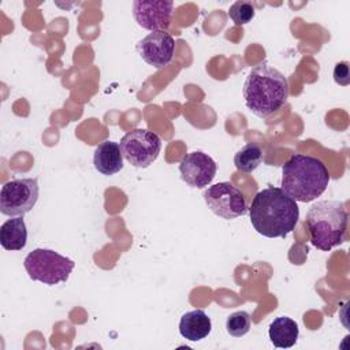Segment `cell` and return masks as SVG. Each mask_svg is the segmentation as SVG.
I'll return each mask as SVG.
<instances>
[{
	"instance_id": "7a4b0ae2",
	"label": "cell",
	"mask_w": 350,
	"mask_h": 350,
	"mask_svg": "<svg viewBox=\"0 0 350 350\" xmlns=\"http://www.w3.org/2000/svg\"><path fill=\"white\" fill-rule=\"evenodd\" d=\"M243 98L252 113L267 118L286 104L288 98L287 79L279 70L262 62L246 77Z\"/></svg>"
},
{
	"instance_id": "3957f363",
	"label": "cell",
	"mask_w": 350,
	"mask_h": 350,
	"mask_svg": "<svg viewBox=\"0 0 350 350\" xmlns=\"http://www.w3.org/2000/svg\"><path fill=\"white\" fill-rule=\"evenodd\" d=\"M329 182L325 164L313 156L295 153L282 167V190L293 200L310 202L320 197Z\"/></svg>"
},
{
	"instance_id": "d6986e66",
	"label": "cell",
	"mask_w": 350,
	"mask_h": 350,
	"mask_svg": "<svg viewBox=\"0 0 350 350\" xmlns=\"http://www.w3.org/2000/svg\"><path fill=\"white\" fill-rule=\"evenodd\" d=\"M334 81L340 86H347L350 83V71L347 62H339L334 67Z\"/></svg>"
},
{
	"instance_id": "277c9868",
	"label": "cell",
	"mask_w": 350,
	"mask_h": 350,
	"mask_svg": "<svg viewBox=\"0 0 350 350\" xmlns=\"http://www.w3.org/2000/svg\"><path fill=\"white\" fill-rule=\"evenodd\" d=\"M305 227L314 247L328 252L345 242L347 212L345 204L335 200H324L313 204L305 219Z\"/></svg>"
},
{
	"instance_id": "8992f818",
	"label": "cell",
	"mask_w": 350,
	"mask_h": 350,
	"mask_svg": "<svg viewBox=\"0 0 350 350\" xmlns=\"http://www.w3.org/2000/svg\"><path fill=\"white\" fill-rule=\"evenodd\" d=\"M40 194L36 178H22L5 182L0 190V212L15 217L29 213L37 204Z\"/></svg>"
},
{
	"instance_id": "2e32d148",
	"label": "cell",
	"mask_w": 350,
	"mask_h": 350,
	"mask_svg": "<svg viewBox=\"0 0 350 350\" xmlns=\"http://www.w3.org/2000/svg\"><path fill=\"white\" fill-rule=\"evenodd\" d=\"M262 163V149L257 144H246L234 156V165L239 172H253Z\"/></svg>"
},
{
	"instance_id": "52a82bcc",
	"label": "cell",
	"mask_w": 350,
	"mask_h": 350,
	"mask_svg": "<svg viewBox=\"0 0 350 350\" xmlns=\"http://www.w3.org/2000/svg\"><path fill=\"white\" fill-rule=\"evenodd\" d=\"M123 157L137 168H146L157 159L161 150V139L146 129H134L120 139Z\"/></svg>"
},
{
	"instance_id": "9c48e42d",
	"label": "cell",
	"mask_w": 350,
	"mask_h": 350,
	"mask_svg": "<svg viewBox=\"0 0 350 350\" xmlns=\"http://www.w3.org/2000/svg\"><path fill=\"white\" fill-rule=\"evenodd\" d=\"M174 3L170 0H135L133 15L138 26L150 31H165L170 27Z\"/></svg>"
},
{
	"instance_id": "4fadbf2b",
	"label": "cell",
	"mask_w": 350,
	"mask_h": 350,
	"mask_svg": "<svg viewBox=\"0 0 350 350\" xmlns=\"http://www.w3.org/2000/svg\"><path fill=\"white\" fill-rule=\"evenodd\" d=\"M212 331L211 317L202 309H194L182 314L179 321V334L190 340L198 342L206 338Z\"/></svg>"
},
{
	"instance_id": "ba28073f",
	"label": "cell",
	"mask_w": 350,
	"mask_h": 350,
	"mask_svg": "<svg viewBox=\"0 0 350 350\" xmlns=\"http://www.w3.org/2000/svg\"><path fill=\"white\" fill-rule=\"evenodd\" d=\"M202 197L209 211L221 219L231 220L247 212L243 193L230 182H219L208 186Z\"/></svg>"
},
{
	"instance_id": "6da1fadb",
	"label": "cell",
	"mask_w": 350,
	"mask_h": 350,
	"mask_svg": "<svg viewBox=\"0 0 350 350\" xmlns=\"http://www.w3.org/2000/svg\"><path fill=\"white\" fill-rule=\"evenodd\" d=\"M249 215L258 234L267 238H284L295 228L299 208L282 187L268 186L253 197Z\"/></svg>"
},
{
	"instance_id": "9a60e30c",
	"label": "cell",
	"mask_w": 350,
	"mask_h": 350,
	"mask_svg": "<svg viewBox=\"0 0 350 350\" xmlns=\"http://www.w3.org/2000/svg\"><path fill=\"white\" fill-rule=\"evenodd\" d=\"M27 242V230L23 216H15L0 227V243L5 250H22Z\"/></svg>"
},
{
	"instance_id": "e0dca14e",
	"label": "cell",
	"mask_w": 350,
	"mask_h": 350,
	"mask_svg": "<svg viewBox=\"0 0 350 350\" xmlns=\"http://www.w3.org/2000/svg\"><path fill=\"white\" fill-rule=\"evenodd\" d=\"M250 327H252V319H250V314L245 310H238L231 313L226 321V329L234 338L245 336L250 331Z\"/></svg>"
},
{
	"instance_id": "7c38bea8",
	"label": "cell",
	"mask_w": 350,
	"mask_h": 350,
	"mask_svg": "<svg viewBox=\"0 0 350 350\" xmlns=\"http://www.w3.org/2000/svg\"><path fill=\"white\" fill-rule=\"evenodd\" d=\"M94 168L103 175H115L123 168V154L120 145L113 141H104L96 149L93 154Z\"/></svg>"
},
{
	"instance_id": "5b68a950",
	"label": "cell",
	"mask_w": 350,
	"mask_h": 350,
	"mask_svg": "<svg viewBox=\"0 0 350 350\" xmlns=\"http://www.w3.org/2000/svg\"><path fill=\"white\" fill-rule=\"evenodd\" d=\"M23 267L31 280L55 286L67 282L75 262L51 249H34L23 261Z\"/></svg>"
},
{
	"instance_id": "8fae6325",
	"label": "cell",
	"mask_w": 350,
	"mask_h": 350,
	"mask_svg": "<svg viewBox=\"0 0 350 350\" xmlns=\"http://www.w3.org/2000/svg\"><path fill=\"white\" fill-rule=\"evenodd\" d=\"M174 51L175 40L167 31H152L137 44L141 59L154 68L167 66L174 57Z\"/></svg>"
},
{
	"instance_id": "30bf717a",
	"label": "cell",
	"mask_w": 350,
	"mask_h": 350,
	"mask_svg": "<svg viewBox=\"0 0 350 350\" xmlns=\"http://www.w3.org/2000/svg\"><path fill=\"white\" fill-rule=\"evenodd\" d=\"M217 165L215 160L201 150L183 156L179 163L180 178L191 187L202 189L211 185L216 175Z\"/></svg>"
},
{
	"instance_id": "5bb4252c",
	"label": "cell",
	"mask_w": 350,
	"mask_h": 350,
	"mask_svg": "<svg viewBox=\"0 0 350 350\" xmlns=\"http://www.w3.org/2000/svg\"><path fill=\"white\" fill-rule=\"evenodd\" d=\"M268 335L275 347L288 349L297 343L299 336V328L293 319L287 316H280L271 321L268 327Z\"/></svg>"
},
{
	"instance_id": "ac0fdd59",
	"label": "cell",
	"mask_w": 350,
	"mask_h": 350,
	"mask_svg": "<svg viewBox=\"0 0 350 350\" xmlns=\"http://www.w3.org/2000/svg\"><path fill=\"white\" fill-rule=\"evenodd\" d=\"M230 19L237 25V26H243L249 23L256 14L254 5L250 1H235L227 11Z\"/></svg>"
}]
</instances>
